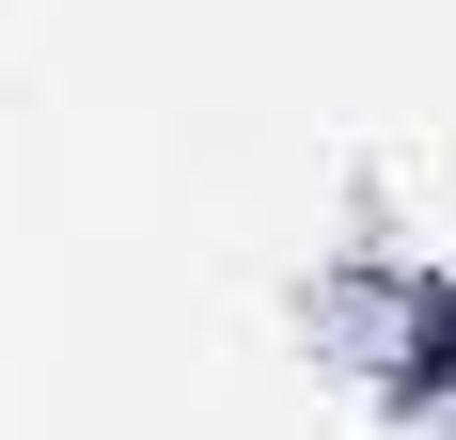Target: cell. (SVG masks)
I'll return each mask as SVG.
<instances>
[{
	"label": "cell",
	"instance_id": "cell-1",
	"mask_svg": "<svg viewBox=\"0 0 456 440\" xmlns=\"http://www.w3.org/2000/svg\"><path fill=\"white\" fill-rule=\"evenodd\" d=\"M362 394L394 409V425H441V440H456V267H441V252L378 267V314H362Z\"/></svg>",
	"mask_w": 456,
	"mask_h": 440
}]
</instances>
